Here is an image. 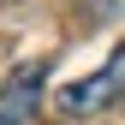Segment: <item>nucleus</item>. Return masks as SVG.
I'll use <instances>...</instances> for the list:
<instances>
[{
    "label": "nucleus",
    "instance_id": "obj_1",
    "mask_svg": "<svg viewBox=\"0 0 125 125\" xmlns=\"http://www.w3.org/2000/svg\"><path fill=\"white\" fill-rule=\"evenodd\" d=\"M119 101H125V42L107 54V66H95L89 77H77V83L60 89V107L66 113H107Z\"/></svg>",
    "mask_w": 125,
    "mask_h": 125
},
{
    "label": "nucleus",
    "instance_id": "obj_2",
    "mask_svg": "<svg viewBox=\"0 0 125 125\" xmlns=\"http://www.w3.org/2000/svg\"><path fill=\"white\" fill-rule=\"evenodd\" d=\"M42 77H48V60H24V66L0 83V125H36Z\"/></svg>",
    "mask_w": 125,
    "mask_h": 125
}]
</instances>
